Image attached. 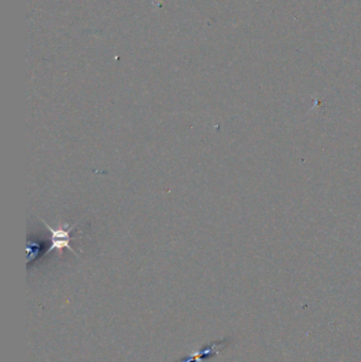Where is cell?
<instances>
[{
    "label": "cell",
    "instance_id": "obj_1",
    "mask_svg": "<svg viewBox=\"0 0 361 362\" xmlns=\"http://www.w3.org/2000/svg\"><path fill=\"white\" fill-rule=\"evenodd\" d=\"M42 222L45 224V226L48 228V230L51 232V235H52V238H51L52 245L50 246V248H49L48 252H51V251H53V250H55V249L58 250V251H61V250H63L64 248H68L70 251H72L73 253L76 254V252L71 248V246L69 245V242H70L71 239H74V238H72V237L69 236V233H70L71 230L74 228L75 225H73L72 227H70L68 230H62V229H59V230H54L53 228H51L48 224H46L45 220L42 219Z\"/></svg>",
    "mask_w": 361,
    "mask_h": 362
}]
</instances>
